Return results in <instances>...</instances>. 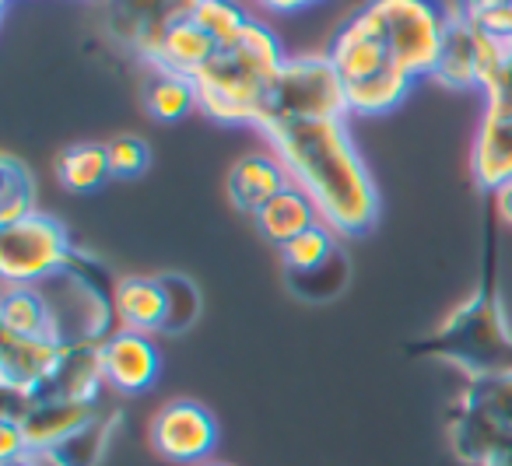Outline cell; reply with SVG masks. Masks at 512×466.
I'll return each mask as SVG.
<instances>
[{"label": "cell", "mask_w": 512, "mask_h": 466, "mask_svg": "<svg viewBox=\"0 0 512 466\" xmlns=\"http://www.w3.org/2000/svg\"><path fill=\"white\" fill-rule=\"evenodd\" d=\"M106 155H109L113 179H137L151 165V148L134 134H120L113 141H106Z\"/></svg>", "instance_id": "cell-25"}, {"label": "cell", "mask_w": 512, "mask_h": 466, "mask_svg": "<svg viewBox=\"0 0 512 466\" xmlns=\"http://www.w3.org/2000/svg\"><path fill=\"white\" fill-rule=\"evenodd\" d=\"M50 298L53 330L64 344H102L113 333L116 281L92 253H74L64 274L39 284Z\"/></svg>", "instance_id": "cell-6"}, {"label": "cell", "mask_w": 512, "mask_h": 466, "mask_svg": "<svg viewBox=\"0 0 512 466\" xmlns=\"http://www.w3.org/2000/svg\"><path fill=\"white\" fill-rule=\"evenodd\" d=\"M116 428H120V410L102 407L85 428H78L57 449L46 452L39 466H99L106 459L109 445H113Z\"/></svg>", "instance_id": "cell-17"}, {"label": "cell", "mask_w": 512, "mask_h": 466, "mask_svg": "<svg viewBox=\"0 0 512 466\" xmlns=\"http://www.w3.org/2000/svg\"><path fill=\"white\" fill-rule=\"evenodd\" d=\"M337 239L341 235L334 232L330 225H313L306 228L302 235H295L292 242L278 249L281 253V263L292 277H316L327 263L337 260Z\"/></svg>", "instance_id": "cell-21"}, {"label": "cell", "mask_w": 512, "mask_h": 466, "mask_svg": "<svg viewBox=\"0 0 512 466\" xmlns=\"http://www.w3.org/2000/svg\"><path fill=\"white\" fill-rule=\"evenodd\" d=\"M144 106L155 120L162 123H179L200 109L197 99V85L183 74H169V71H151V81L144 85Z\"/></svg>", "instance_id": "cell-22"}, {"label": "cell", "mask_w": 512, "mask_h": 466, "mask_svg": "<svg viewBox=\"0 0 512 466\" xmlns=\"http://www.w3.org/2000/svg\"><path fill=\"white\" fill-rule=\"evenodd\" d=\"M288 53L278 32L253 18L235 39L221 43L214 57L193 74L200 113L225 127H253L264 113L267 92L285 67Z\"/></svg>", "instance_id": "cell-3"}, {"label": "cell", "mask_w": 512, "mask_h": 466, "mask_svg": "<svg viewBox=\"0 0 512 466\" xmlns=\"http://www.w3.org/2000/svg\"><path fill=\"white\" fill-rule=\"evenodd\" d=\"M64 358V340L0 333V389L8 400H29L50 382Z\"/></svg>", "instance_id": "cell-13"}, {"label": "cell", "mask_w": 512, "mask_h": 466, "mask_svg": "<svg viewBox=\"0 0 512 466\" xmlns=\"http://www.w3.org/2000/svg\"><path fill=\"white\" fill-rule=\"evenodd\" d=\"M165 288H169V333H183L200 316V291L183 274H165Z\"/></svg>", "instance_id": "cell-26"}, {"label": "cell", "mask_w": 512, "mask_h": 466, "mask_svg": "<svg viewBox=\"0 0 512 466\" xmlns=\"http://www.w3.org/2000/svg\"><path fill=\"white\" fill-rule=\"evenodd\" d=\"M99 365L109 393H148L162 375V351L148 333L113 330L99 344Z\"/></svg>", "instance_id": "cell-14"}, {"label": "cell", "mask_w": 512, "mask_h": 466, "mask_svg": "<svg viewBox=\"0 0 512 466\" xmlns=\"http://www.w3.org/2000/svg\"><path fill=\"white\" fill-rule=\"evenodd\" d=\"M113 316L116 330L148 333V337L169 330V288H165V277H116Z\"/></svg>", "instance_id": "cell-16"}, {"label": "cell", "mask_w": 512, "mask_h": 466, "mask_svg": "<svg viewBox=\"0 0 512 466\" xmlns=\"http://www.w3.org/2000/svg\"><path fill=\"white\" fill-rule=\"evenodd\" d=\"M74 242L64 221L43 211L0 225V277L4 284H46L74 260Z\"/></svg>", "instance_id": "cell-8"}, {"label": "cell", "mask_w": 512, "mask_h": 466, "mask_svg": "<svg viewBox=\"0 0 512 466\" xmlns=\"http://www.w3.org/2000/svg\"><path fill=\"white\" fill-rule=\"evenodd\" d=\"M285 162L292 183L341 239H358L379 221V190L344 120L281 123L260 134Z\"/></svg>", "instance_id": "cell-2"}, {"label": "cell", "mask_w": 512, "mask_h": 466, "mask_svg": "<svg viewBox=\"0 0 512 466\" xmlns=\"http://www.w3.org/2000/svg\"><path fill=\"white\" fill-rule=\"evenodd\" d=\"M484 109L470 148V172L484 193H495L512 179V92L488 88L481 92Z\"/></svg>", "instance_id": "cell-12"}, {"label": "cell", "mask_w": 512, "mask_h": 466, "mask_svg": "<svg viewBox=\"0 0 512 466\" xmlns=\"http://www.w3.org/2000/svg\"><path fill=\"white\" fill-rule=\"evenodd\" d=\"M344 116H351L348 99H344L341 74H337L330 53H295L285 60L271 92H267L256 134L281 127V123L344 120Z\"/></svg>", "instance_id": "cell-7"}, {"label": "cell", "mask_w": 512, "mask_h": 466, "mask_svg": "<svg viewBox=\"0 0 512 466\" xmlns=\"http://www.w3.org/2000/svg\"><path fill=\"white\" fill-rule=\"evenodd\" d=\"M320 221L323 218H320V211H316V204L292 183L285 193H278L264 211L256 214L253 225H256V232H260V239H267L271 246L281 249L285 242H292L295 235L320 225Z\"/></svg>", "instance_id": "cell-19"}, {"label": "cell", "mask_w": 512, "mask_h": 466, "mask_svg": "<svg viewBox=\"0 0 512 466\" xmlns=\"http://www.w3.org/2000/svg\"><path fill=\"white\" fill-rule=\"evenodd\" d=\"M449 29L439 0H365L334 32L327 53L351 116L393 113L418 81H432Z\"/></svg>", "instance_id": "cell-1"}, {"label": "cell", "mask_w": 512, "mask_h": 466, "mask_svg": "<svg viewBox=\"0 0 512 466\" xmlns=\"http://www.w3.org/2000/svg\"><path fill=\"white\" fill-rule=\"evenodd\" d=\"M36 211V176L15 155L0 158V225L25 218Z\"/></svg>", "instance_id": "cell-23"}, {"label": "cell", "mask_w": 512, "mask_h": 466, "mask_svg": "<svg viewBox=\"0 0 512 466\" xmlns=\"http://www.w3.org/2000/svg\"><path fill=\"white\" fill-rule=\"evenodd\" d=\"M200 466H228V463H211V459H207V463H200Z\"/></svg>", "instance_id": "cell-30"}, {"label": "cell", "mask_w": 512, "mask_h": 466, "mask_svg": "<svg viewBox=\"0 0 512 466\" xmlns=\"http://www.w3.org/2000/svg\"><path fill=\"white\" fill-rule=\"evenodd\" d=\"M446 438L463 466H512V368L467 379L446 410Z\"/></svg>", "instance_id": "cell-5"}, {"label": "cell", "mask_w": 512, "mask_h": 466, "mask_svg": "<svg viewBox=\"0 0 512 466\" xmlns=\"http://www.w3.org/2000/svg\"><path fill=\"white\" fill-rule=\"evenodd\" d=\"M249 4H256L267 15H302L309 8H320L323 0H249Z\"/></svg>", "instance_id": "cell-27"}, {"label": "cell", "mask_w": 512, "mask_h": 466, "mask_svg": "<svg viewBox=\"0 0 512 466\" xmlns=\"http://www.w3.org/2000/svg\"><path fill=\"white\" fill-rule=\"evenodd\" d=\"M0 333L57 337L50 298H46V291L39 284H4V295H0Z\"/></svg>", "instance_id": "cell-18"}, {"label": "cell", "mask_w": 512, "mask_h": 466, "mask_svg": "<svg viewBox=\"0 0 512 466\" xmlns=\"http://www.w3.org/2000/svg\"><path fill=\"white\" fill-rule=\"evenodd\" d=\"M197 0H102L106 29L141 64H151L158 46L193 11Z\"/></svg>", "instance_id": "cell-11"}, {"label": "cell", "mask_w": 512, "mask_h": 466, "mask_svg": "<svg viewBox=\"0 0 512 466\" xmlns=\"http://www.w3.org/2000/svg\"><path fill=\"white\" fill-rule=\"evenodd\" d=\"M491 204H495V218L502 221L505 228H512V179L491 193Z\"/></svg>", "instance_id": "cell-28"}, {"label": "cell", "mask_w": 512, "mask_h": 466, "mask_svg": "<svg viewBox=\"0 0 512 466\" xmlns=\"http://www.w3.org/2000/svg\"><path fill=\"white\" fill-rule=\"evenodd\" d=\"M218 417L197 400H169L148 424V442L162 459L179 466H200L218 449Z\"/></svg>", "instance_id": "cell-10"}, {"label": "cell", "mask_w": 512, "mask_h": 466, "mask_svg": "<svg viewBox=\"0 0 512 466\" xmlns=\"http://www.w3.org/2000/svg\"><path fill=\"white\" fill-rule=\"evenodd\" d=\"M288 186H292V176H288L285 162H281L271 148L242 155L239 162L228 169V179H225L228 200H232L235 211L246 214V218H256V214L264 211L278 193H285Z\"/></svg>", "instance_id": "cell-15"}, {"label": "cell", "mask_w": 512, "mask_h": 466, "mask_svg": "<svg viewBox=\"0 0 512 466\" xmlns=\"http://www.w3.org/2000/svg\"><path fill=\"white\" fill-rule=\"evenodd\" d=\"M109 179H113V169H109L106 144L78 141L57 155V183L67 193H81L85 197V193L102 190Z\"/></svg>", "instance_id": "cell-20"}, {"label": "cell", "mask_w": 512, "mask_h": 466, "mask_svg": "<svg viewBox=\"0 0 512 466\" xmlns=\"http://www.w3.org/2000/svg\"><path fill=\"white\" fill-rule=\"evenodd\" d=\"M453 11L498 39H512V0H453Z\"/></svg>", "instance_id": "cell-24"}, {"label": "cell", "mask_w": 512, "mask_h": 466, "mask_svg": "<svg viewBox=\"0 0 512 466\" xmlns=\"http://www.w3.org/2000/svg\"><path fill=\"white\" fill-rule=\"evenodd\" d=\"M11 466H39L36 459H22V463H11Z\"/></svg>", "instance_id": "cell-29"}, {"label": "cell", "mask_w": 512, "mask_h": 466, "mask_svg": "<svg viewBox=\"0 0 512 466\" xmlns=\"http://www.w3.org/2000/svg\"><path fill=\"white\" fill-rule=\"evenodd\" d=\"M418 351L460 368L467 379L512 368V323L495 284L488 281L467 302L456 305L439 330L418 344Z\"/></svg>", "instance_id": "cell-4"}, {"label": "cell", "mask_w": 512, "mask_h": 466, "mask_svg": "<svg viewBox=\"0 0 512 466\" xmlns=\"http://www.w3.org/2000/svg\"><path fill=\"white\" fill-rule=\"evenodd\" d=\"M512 39H498L449 8V29L432 81L453 92H484L502 67Z\"/></svg>", "instance_id": "cell-9"}]
</instances>
